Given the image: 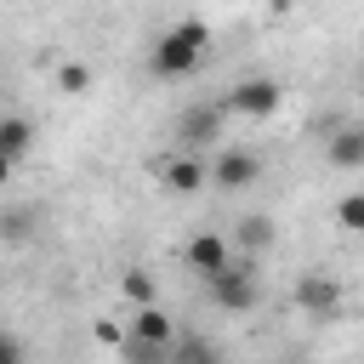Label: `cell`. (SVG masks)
<instances>
[{
  "mask_svg": "<svg viewBox=\"0 0 364 364\" xmlns=\"http://www.w3.org/2000/svg\"><path fill=\"white\" fill-rule=\"evenodd\" d=\"M324 159H330L336 171H364V119L336 125V131L324 136Z\"/></svg>",
  "mask_w": 364,
  "mask_h": 364,
  "instance_id": "9c48e42d",
  "label": "cell"
},
{
  "mask_svg": "<svg viewBox=\"0 0 364 364\" xmlns=\"http://www.w3.org/2000/svg\"><path fill=\"white\" fill-rule=\"evenodd\" d=\"M125 336H131V341H154V347H176V324H171V313H165L159 301H142V307H131V318H125Z\"/></svg>",
  "mask_w": 364,
  "mask_h": 364,
  "instance_id": "ba28073f",
  "label": "cell"
},
{
  "mask_svg": "<svg viewBox=\"0 0 364 364\" xmlns=\"http://www.w3.org/2000/svg\"><path fill=\"white\" fill-rule=\"evenodd\" d=\"M119 296H125L131 307H142V301H154V273H142V267H131V273L119 279Z\"/></svg>",
  "mask_w": 364,
  "mask_h": 364,
  "instance_id": "9a60e30c",
  "label": "cell"
},
{
  "mask_svg": "<svg viewBox=\"0 0 364 364\" xmlns=\"http://www.w3.org/2000/svg\"><path fill=\"white\" fill-rule=\"evenodd\" d=\"M336 222H341L347 233H364V188L341 193V205H336Z\"/></svg>",
  "mask_w": 364,
  "mask_h": 364,
  "instance_id": "2e32d148",
  "label": "cell"
},
{
  "mask_svg": "<svg viewBox=\"0 0 364 364\" xmlns=\"http://www.w3.org/2000/svg\"><path fill=\"white\" fill-rule=\"evenodd\" d=\"M256 176H262V159H256L250 148H222V154H216V165H210V182H216V188H228V193L250 188Z\"/></svg>",
  "mask_w": 364,
  "mask_h": 364,
  "instance_id": "52a82bcc",
  "label": "cell"
},
{
  "mask_svg": "<svg viewBox=\"0 0 364 364\" xmlns=\"http://www.w3.org/2000/svg\"><path fill=\"white\" fill-rule=\"evenodd\" d=\"M205 284H210V301H216V307H228V313H250V307L262 301V279H256V262H239V256H233L222 273H210Z\"/></svg>",
  "mask_w": 364,
  "mask_h": 364,
  "instance_id": "7a4b0ae2",
  "label": "cell"
},
{
  "mask_svg": "<svg viewBox=\"0 0 364 364\" xmlns=\"http://www.w3.org/2000/svg\"><path fill=\"white\" fill-rule=\"evenodd\" d=\"M165 353H171V347H154V341H131V336L119 341V358H125V364H165Z\"/></svg>",
  "mask_w": 364,
  "mask_h": 364,
  "instance_id": "e0dca14e",
  "label": "cell"
},
{
  "mask_svg": "<svg viewBox=\"0 0 364 364\" xmlns=\"http://www.w3.org/2000/svg\"><path fill=\"white\" fill-rule=\"evenodd\" d=\"M205 182H210V171H205L193 154H176V159L165 165V188H171V193H199Z\"/></svg>",
  "mask_w": 364,
  "mask_h": 364,
  "instance_id": "30bf717a",
  "label": "cell"
},
{
  "mask_svg": "<svg viewBox=\"0 0 364 364\" xmlns=\"http://www.w3.org/2000/svg\"><path fill=\"white\" fill-rule=\"evenodd\" d=\"M205 51H210V28H205L199 17H182V23H171V28L154 40L148 68H154L159 80H188V74L205 63Z\"/></svg>",
  "mask_w": 364,
  "mask_h": 364,
  "instance_id": "6da1fadb",
  "label": "cell"
},
{
  "mask_svg": "<svg viewBox=\"0 0 364 364\" xmlns=\"http://www.w3.org/2000/svg\"><path fill=\"white\" fill-rule=\"evenodd\" d=\"M34 222H40L34 205H11V210H0V239H6V245H23V239L34 233Z\"/></svg>",
  "mask_w": 364,
  "mask_h": 364,
  "instance_id": "4fadbf2b",
  "label": "cell"
},
{
  "mask_svg": "<svg viewBox=\"0 0 364 364\" xmlns=\"http://www.w3.org/2000/svg\"><path fill=\"white\" fill-rule=\"evenodd\" d=\"M176 364H222L210 347H199V341H182V353H176Z\"/></svg>",
  "mask_w": 364,
  "mask_h": 364,
  "instance_id": "ac0fdd59",
  "label": "cell"
},
{
  "mask_svg": "<svg viewBox=\"0 0 364 364\" xmlns=\"http://www.w3.org/2000/svg\"><path fill=\"white\" fill-rule=\"evenodd\" d=\"M182 262H188V267H193L199 279H210V273H222V267L233 262V239H228V233H210V228H205V233H193V239L182 245Z\"/></svg>",
  "mask_w": 364,
  "mask_h": 364,
  "instance_id": "8992f818",
  "label": "cell"
},
{
  "mask_svg": "<svg viewBox=\"0 0 364 364\" xmlns=\"http://www.w3.org/2000/svg\"><path fill=\"white\" fill-rule=\"evenodd\" d=\"M358 119H364V102H358Z\"/></svg>",
  "mask_w": 364,
  "mask_h": 364,
  "instance_id": "44dd1931",
  "label": "cell"
},
{
  "mask_svg": "<svg viewBox=\"0 0 364 364\" xmlns=\"http://www.w3.org/2000/svg\"><path fill=\"white\" fill-rule=\"evenodd\" d=\"M28 148H34V125L23 114H0V154L6 159H23Z\"/></svg>",
  "mask_w": 364,
  "mask_h": 364,
  "instance_id": "7c38bea8",
  "label": "cell"
},
{
  "mask_svg": "<svg viewBox=\"0 0 364 364\" xmlns=\"http://www.w3.org/2000/svg\"><path fill=\"white\" fill-rule=\"evenodd\" d=\"M57 91H63V97H85V91H91V68H85V63H63V68H57Z\"/></svg>",
  "mask_w": 364,
  "mask_h": 364,
  "instance_id": "5bb4252c",
  "label": "cell"
},
{
  "mask_svg": "<svg viewBox=\"0 0 364 364\" xmlns=\"http://www.w3.org/2000/svg\"><path fill=\"white\" fill-rule=\"evenodd\" d=\"M0 364H23V347H17V336H6V330H0Z\"/></svg>",
  "mask_w": 364,
  "mask_h": 364,
  "instance_id": "d6986e66",
  "label": "cell"
},
{
  "mask_svg": "<svg viewBox=\"0 0 364 364\" xmlns=\"http://www.w3.org/2000/svg\"><path fill=\"white\" fill-rule=\"evenodd\" d=\"M279 102H284V91H279V80H262V74H250V80H239L233 91H228V114H245V119H267V114H279Z\"/></svg>",
  "mask_w": 364,
  "mask_h": 364,
  "instance_id": "277c9868",
  "label": "cell"
},
{
  "mask_svg": "<svg viewBox=\"0 0 364 364\" xmlns=\"http://www.w3.org/2000/svg\"><path fill=\"white\" fill-rule=\"evenodd\" d=\"M222 131H228V108H222V102H193V108L176 114V142H182L188 154H193V148H210Z\"/></svg>",
  "mask_w": 364,
  "mask_h": 364,
  "instance_id": "3957f363",
  "label": "cell"
},
{
  "mask_svg": "<svg viewBox=\"0 0 364 364\" xmlns=\"http://www.w3.org/2000/svg\"><path fill=\"white\" fill-rule=\"evenodd\" d=\"M228 239H233V250H250V256H262V250L273 245V216H245V222H239Z\"/></svg>",
  "mask_w": 364,
  "mask_h": 364,
  "instance_id": "8fae6325",
  "label": "cell"
},
{
  "mask_svg": "<svg viewBox=\"0 0 364 364\" xmlns=\"http://www.w3.org/2000/svg\"><path fill=\"white\" fill-rule=\"evenodd\" d=\"M290 296H296V307L313 313V318H336V313H341V279H336V273H301Z\"/></svg>",
  "mask_w": 364,
  "mask_h": 364,
  "instance_id": "5b68a950",
  "label": "cell"
},
{
  "mask_svg": "<svg viewBox=\"0 0 364 364\" xmlns=\"http://www.w3.org/2000/svg\"><path fill=\"white\" fill-rule=\"evenodd\" d=\"M11 165H17V159H6V154H0V182H11Z\"/></svg>",
  "mask_w": 364,
  "mask_h": 364,
  "instance_id": "ffe728a7",
  "label": "cell"
}]
</instances>
